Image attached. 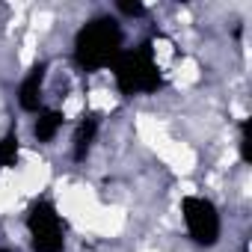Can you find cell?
<instances>
[{"label":"cell","instance_id":"7a4b0ae2","mask_svg":"<svg viewBox=\"0 0 252 252\" xmlns=\"http://www.w3.org/2000/svg\"><path fill=\"white\" fill-rule=\"evenodd\" d=\"M65 125H68V122L63 119V113H60L57 107H45V110H39V113L30 119V140H33V146L45 149V146L60 143L63 131H65Z\"/></svg>","mask_w":252,"mask_h":252},{"label":"cell","instance_id":"6da1fadb","mask_svg":"<svg viewBox=\"0 0 252 252\" xmlns=\"http://www.w3.org/2000/svg\"><path fill=\"white\" fill-rule=\"evenodd\" d=\"M178 211H181V222H184V237L190 243H196L202 249H214L222 240V214L208 193L184 190Z\"/></svg>","mask_w":252,"mask_h":252}]
</instances>
